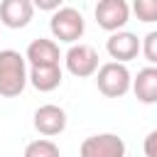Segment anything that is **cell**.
Wrapping results in <instances>:
<instances>
[{
	"label": "cell",
	"mask_w": 157,
	"mask_h": 157,
	"mask_svg": "<svg viewBox=\"0 0 157 157\" xmlns=\"http://www.w3.org/2000/svg\"><path fill=\"white\" fill-rule=\"evenodd\" d=\"M34 17L32 0H2L0 2V22L7 29H22Z\"/></svg>",
	"instance_id": "9c48e42d"
},
{
	"label": "cell",
	"mask_w": 157,
	"mask_h": 157,
	"mask_svg": "<svg viewBox=\"0 0 157 157\" xmlns=\"http://www.w3.org/2000/svg\"><path fill=\"white\" fill-rule=\"evenodd\" d=\"M105 52L110 54L113 61L128 64V61H132V59L140 54V39H137L135 32H128V29L113 32V34L105 39Z\"/></svg>",
	"instance_id": "ba28073f"
},
{
	"label": "cell",
	"mask_w": 157,
	"mask_h": 157,
	"mask_svg": "<svg viewBox=\"0 0 157 157\" xmlns=\"http://www.w3.org/2000/svg\"><path fill=\"white\" fill-rule=\"evenodd\" d=\"M78 157H125V140L115 132L88 135L78 147Z\"/></svg>",
	"instance_id": "5b68a950"
},
{
	"label": "cell",
	"mask_w": 157,
	"mask_h": 157,
	"mask_svg": "<svg viewBox=\"0 0 157 157\" xmlns=\"http://www.w3.org/2000/svg\"><path fill=\"white\" fill-rule=\"evenodd\" d=\"M64 64H66V71L76 78H88V76H96L98 71V52L91 47V44H71L69 52L64 54Z\"/></svg>",
	"instance_id": "277c9868"
},
{
	"label": "cell",
	"mask_w": 157,
	"mask_h": 157,
	"mask_svg": "<svg viewBox=\"0 0 157 157\" xmlns=\"http://www.w3.org/2000/svg\"><path fill=\"white\" fill-rule=\"evenodd\" d=\"M132 12L140 22H157V0H135Z\"/></svg>",
	"instance_id": "5bb4252c"
},
{
	"label": "cell",
	"mask_w": 157,
	"mask_h": 157,
	"mask_svg": "<svg viewBox=\"0 0 157 157\" xmlns=\"http://www.w3.org/2000/svg\"><path fill=\"white\" fill-rule=\"evenodd\" d=\"M96 86L108 98H123L132 88L130 69L125 64H118V61H105L96 71Z\"/></svg>",
	"instance_id": "3957f363"
},
{
	"label": "cell",
	"mask_w": 157,
	"mask_h": 157,
	"mask_svg": "<svg viewBox=\"0 0 157 157\" xmlns=\"http://www.w3.org/2000/svg\"><path fill=\"white\" fill-rule=\"evenodd\" d=\"M142 152H145V157H157V128L147 132V137L142 142Z\"/></svg>",
	"instance_id": "2e32d148"
},
{
	"label": "cell",
	"mask_w": 157,
	"mask_h": 157,
	"mask_svg": "<svg viewBox=\"0 0 157 157\" xmlns=\"http://www.w3.org/2000/svg\"><path fill=\"white\" fill-rule=\"evenodd\" d=\"M27 61L25 54L15 49H0V96L2 98H17L27 86Z\"/></svg>",
	"instance_id": "6da1fadb"
},
{
	"label": "cell",
	"mask_w": 157,
	"mask_h": 157,
	"mask_svg": "<svg viewBox=\"0 0 157 157\" xmlns=\"http://www.w3.org/2000/svg\"><path fill=\"white\" fill-rule=\"evenodd\" d=\"M93 15H96L98 27L113 34V32H120L128 25V20H130V5L125 0H101L96 5Z\"/></svg>",
	"instance_id": "8992f818"
},
{
	"label": "cell",
	"mask_w": 157,
	"mask_h": 157,
	"mask_svg": "<svg viewBox=\"0 0 157 157\" xmlns=\"http://www.w3.org/2000/svg\"><path fill=\"white\" fill-rule=\"evenodd\" d=\"M140 52L145 54V59L150 61V66H157V29L147 32L140 39Z\"/></svg>",
	"instance_id": "9a60e30c"
},
{
	"label": "cell",
	"mask_w": 157,
	"mask_h": 157,
	"mask_svg": "<svg viewBox=\"0 0 157 157\" xmlns=\"http://www.w3.org/2000/svg\"><path fill=\"white\" fill-rule=\"evenodd\" d=\"M34 7H39V10H49V12L54 15V12L61 7V2H59V0H37Z\"/></svg>",
	"instance_id": "e0dca14e"
},
{
	"label": "cell",
	"mask_w": 157,
	"mask_h": 157,
	"mask_svg": "<svg viewBox=\"0 0 157 157\" xmlns=\"http://www.w3.org/2000/svg\"><path fill=\"white\" fill-rule=\"evenodd\" d=\"M25 61H27L29 66H59V61H61L59 44H56L54 39H47V37L32 39V42L27 44Z\"/></svg>",
	"instance_id": "30bf717a"
},
{
	"label": "cell",
	"mask_w": 157,
	"mask_h": 157,
	"mask_svg": "<svg viewBox=\"0 0 157 157\" xmlns=\"http://www.w3.org/2000/svg\"><path fill=\"white\" fill-rule=\"evenodd\" d=\"M64 81V74H61V66H29V76H27V83H32L39 93H52L61 86Z\"/></svg>",
	"instance_id": "7c38bea8"
},
{
	"label": "cell",
	"mask_w": 157,
	"mask_h": 157,
	"mask_svg": "<svg viewBox=\"0 0 157 157\" xmlns=\"http://www.w3.org/2000/svg\"><path fill=\"white\" fill-rule=\"evenodd\" d=\"M25 157H61V152H59L56 142H52L47 137H39V140H32L25 147Z\"/></svg>",
	"instance_id": "4fadbf2b"
},
{
	"label": "cell",
	"mask_w": 157,
	"mask_h": 157,
	"mask_svg": "<svg viewBox=\"0 0 157 157\" xmlns=\"http://www.w3.org/2000/svg\"><path fill=\"white\" fill-rule=\"evenodd\" d=\"M49 29H52L54 39H59L64 44H76L86 32V20L76 7L61 5L49 20Z\"/></svg>",
	"instance_id": "7a4b0ae2"
},
{
	"label": "cell",
	"mask_w": 157,
	"mask_h": 157,
	"mask_svg": "<svg viewBox=\"0 0 157 157\" xmlns=\"http://www.w3.org/2000/svg\"><path fill=\"white\" fill-rule=\"evenodd\" d=\"M32 125L39 135H44L47 140L54 137V135H61L66 130V110L56 103H44L34 110V118H32Z\"/></svg>",
	"instance_id": "52a82bcc"
},
{
	"label": "cell",
	"mask_w": 157,
	"mask_h": 157,
	"mask_svg": "<svg viewBox=\"0 0 157 157\" xmlns=\"http://www.w3.org/2000/svg\"><path fill=\"white\" fill-rule=\"evenodd\" d=\"M135 98L145 105H155L157 103V66H145L137 71V76L132 78V88Z\"/></svg>",
	"instance_id": "8fae6325"
}]
</instances>
